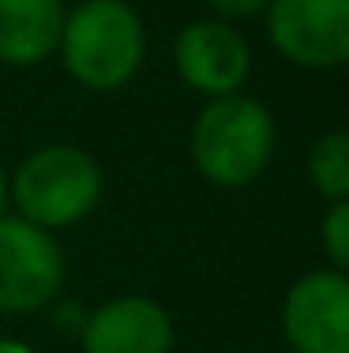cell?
Segmentation results:
<instances>
[{"label":"cell","mask_w":349,"mask_h":353,"mask_svg":"<svg viewBox=\"0 0 349 353\" xmlns=\"http://www.w3.org/2000/svg\"><path fill=\"white\" fill-rule=\"evenodd\" d=\"M0 353H34V346H27L19 339H0Z\"/></svg>","instance_id":"5bb4252c"},{"label":"cell","mask_w":349,"mask_h":353,"mask_svg":"<svg viewBox=\"0 0 349 353\" xmlns=\"http://www.w3.org/2000/svg\"><path fill=\"white\" fill-rule=\"evenodd\" d=\"M173 64L188 90L203 98L240 94L252 75V49L226 19H195L173 41Z\"/></svg>","instance_id":"52a82bcc"},{"label":"cell","mask_w":349,"mask_h":353,"mask_svg":"<svg viewBox=\"0 0 349 353\" xmlns=\"http://www.w3.org/2000/svg\"><path fill=\"white\" fill-rule=\"evenodd\" d=\"M177 331L165 305L143 293H120L83 316V353H173Z\"/></svg>","instance_id":"ba28073f"},{"label":"cell","mask_w":349,"mask_h":353,"mask_svg":"<svg viewBox=\"0 0 349 353\" xmlns=\"http://www.w3.org/2000/svg\"><path fill=\"white\" fill-rule=\"evenodd\" d=\"M64 252L56 237L19 214L0 218V312L30 316L49 308L64 285Z\"/></svg>","instance_id":"277c9868"},{"label":"cell","mask_w":349,"mask_h":353,"mask_svg":"<svg viewBox=\"0 0 349 353\" xmlns=\"http://www.w3.org/2000/svg\"><path fill=\"white\" fill-rule=\"evenodd\" d=\"M56 57L83 90L109 94L128 87L147 57L143 15L128 0H79L64 12Z\"/></svg>","instance_id":"6da1fadb"},{"label":"cell","mask_w":349,"mask_h":353,"mask_svg":"<svg viewBox=\"0 0 349 353\" xmlns=\"http://www.w3.org/2000/svg\"><path fill=\"white\" fill-rule=\"evenodd\" d=\"M319 245H323L327 263L335 271H346L349 267V199L327 203V214L319 222Z\"/></svg>","instance_id":"8fae6325"},{"label":"cell","mask_w":349,"mask_h":353,"mask_svg":"<svg viewBox=\"0 0 349 353\" xmlns=\"http://www.w3.org/2000/svg\"><path fill=\"white\" fill-rule=\"evenodd\" d=\"M278 128L263 102L248 94L207 98L192 124V165L214 188H248L267 173Z\"/></svg>","instance_id":"7a4b0ae2"},{"label":"cell","mask_w":349,"mask_h":353,"mask_svg":"<svg viewBox=\"0 0 349 353\" xmlns=\"http://www.w3.org/2000/svg\"><path fill=\"white\" fill-rule=\"evenodd\" d=\"M267 38L289 64L330 72L349 61V0H271Z\"/></svg>","instance_id":"5b68a950"},{"label":"cell","mask_w":349,"mask_h":353,"mask_svg":"<svg viewBox=\"0 0 349 353\" xmlns=\"http://www.w3.org/2000/svg\"><path fill=\"white\" fill-rule=\"evenodd\" d=\"M282 334L293 353H349V279L319 267L301 274L282 301Z\"/></svg>","instance_id":"8992f818"},{"label":"cell","mask_w":349,"mask_h":353,"mask_svg":"<svg viewBox=\"0 0 349 353\" xmlns=\"http://www.w3.org/2000/svg\"><path fill=\"white\" fill-rule=\"evenodd\" d=\"M12 214V181H8V170L0 165V218Z\"/></svg>","instance_id":"4fadbf2b"},{"label":"cell","mask_w":349,"mask_h":353,"mask_svg":"<svg viewBox=\"0 0 349 353\" xmlns=\"http://www.w3.org/2000/svg\"><path fill=\"white\" fill-rule=\"evenodd\" d=\"M8 181H12V214L49 233L83 222L102 203L105 188L98 158L76 143H45L30 150L15 165V173H8Z\"/></svg>","instance_id":"3957f363"},{"label":"cell","mask_w":349,"mask_h":353,"mask_svg":"<svg viewBox=\"0 0 349 353\" xmlns=\"http://www.w3.org/2000/svg\"><path fill=\"white\" fill-rule=\"evenodd\" d=\"M64 0H0V64L34 68L56 53Z\"/></svg>","instance_id":"9c48e42d"},{"label":"cell","mask_w":349,"mask_h":353,"mask_svg":"<svg viewBox=\"0 0 349 353\" xmlns=\"http://www.w3.org/2000/svg\"><path fill=\"white\" fill-rule=\"evenodd\" d=\"M203 4L214 12V19L237 23V19H252V15L267 12L271 0H203Z\"/></svg>","instance_id":"7c38bea8"},{"label":"cell","mask_w":349,"mask_h":353,"mask_svg":"<svg viewBox=\"0 0 349 353\" xmlns=\"http://www.w3.org/2000/svg\"><path fill=\"white\" fill-rule=\"evenodd\" d=\"M308 181L327 203L349 199V132H323L308 150Z\"/></svg>","instance_id":"30bf717a"}]
</instances>
